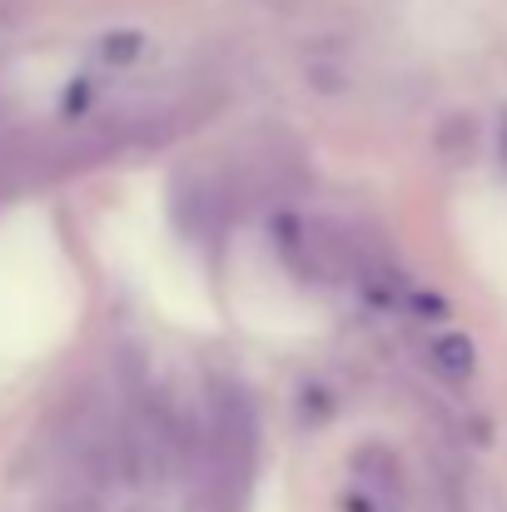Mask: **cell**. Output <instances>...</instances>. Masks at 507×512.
Masks as SVG:
<instances>
[{"label": "cell", "mask_w": 507, "mask_h": 512, "mask_svg": "<svg viewBox=\"0 0 507 512\" xmlns=\"http://www.w3.org/2000/svg\"><path fill=\"white\" fill-rule=\"evenodd\" d=\"M443 363H448L453 373H463V368H468V353H463V339H448V343H443Z\"/></svg>", "instance_id": "cell-1"}]
</instances>
